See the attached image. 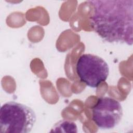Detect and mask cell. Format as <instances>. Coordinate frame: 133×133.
Segmentation results:
<instances>
[{
  "label": "cell",
  "mask_w": 133,
  "mask_h": 133,
  "mask_svg": "<svg viewBox=\"0 0 133 133\" xmlns=\"http://www.w3.org/2000/svg\"><path fill=\"white\" fill-rule=\"evenodd\" d=\"M94 31L110 43H133V0H90Z\"/></svg>",
  "instance_id": "obj_1"
},
{
  "label": "cell",
  "mask_w": 133,
  "mask_h": 133,
  "mask_svg": "<svg viewBox=\"0 0 133 133\" xmlns=\"http://www.w3.org/2000/svg\"><path fill=\"white\" fill-rule=\"evenodd\" d=\"M33 110L22 103L8 101L0 110V131L2 133H28L36 122Z\"/></svg>",
  "instance_id": "obj_2"
},
{
  "label": "cell",
  "mask_w": 133,
  "mask_h": 133,
  "mask_svg": "<svg viewBox=\"0 0 133 133\" xmlns=\"http://www.w3.org/2000/svg\"><path fill=\"white\" fill-rule=\"evenodd\" d=\"M76 71L82 82L90 87L96 88L107 80L109 67L105 61L99 56L84 54L77 61Z\"/></svg>",
  "instance_id": "obj_3"
},
{
  "label": "cell",
  "mask_w": 133,
  "mask_h": 133,
  "mask_svg": "<svg viewBox=\"0 0 133 133\" xmlns=\"http://www.w3.org/2000/svg\"><path fill=\"white\" fill-rule=\"evenodd\" d=\"M122 116L121 104L117 100L110 97L98 98L92 108V119L101 129L114 128L119 123Z\"/></svg>",
  "instance_id": "obj_4"
},
{
  "label": "cell",
  "mask_w": 133,
  "mask_h": 133,
  "mask_svg": "<svg viewBox=\"0 0 133 133\" xmlns=\"http://www.w3.org/2000/svg\"><path fill=\"white\" fill-rule=\"evenodd\" d=\"M51 129V132H77V127L76 124L73 122L65 119L60 120L57 122Z\"/></svg>",
  "instance_id": "obj_5"
}]
</instances>
